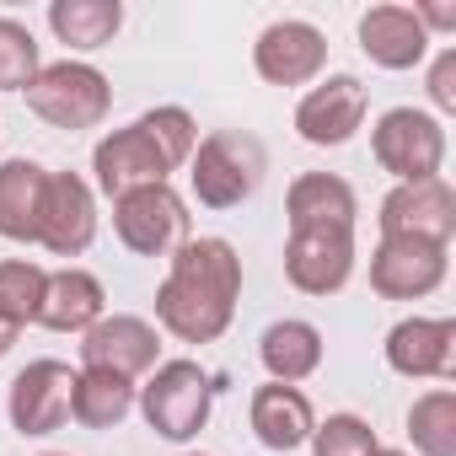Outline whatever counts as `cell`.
I'll return each mask as SVG.
<instances>
[{
    "instance_id": "cell-1",
    "label": "cell",
    "mask_w": 456,
    "mask_h": 456,
    "mask_svg": "<svg viewBox=\"0 0 456 456\" xmlns=\"http://www.w3.org/2000/svg\"><path fill=\"white\" fill-rule=\"evenodd\" d=\"M237 296H242L237 248L220 237H199V242L177 248V258L156 290V317L183 344H215L237 317Z\"/></svg>"
},
{
    "instance_id": "cell-11",
    "label": "cell",
    "mask_w": 456,
    "mask_h": 456,
    "mask_svg": "<svg viewBox=\"0 0 456 456\" xmlns=\"http://www.w3.org/2000/svg\"><path fill=\"white\" fill-rule=\"evenodd\" d=\"M253 65L269 86H306L328 65V38L312 22H296V17L269 22L253 44Z\"/></svg>"
},
{
    "instance_id": "cell-34",
    "label": "cell",
    "mask_w": 456,
    "mask_h": 456,
    "mask_svg": "<svg viewBox=\"0 0 456 456\" xmlns=\"http://www.w3.org/2000/svg\"><path fill=\"white\" fill-rule=\"evenodd\" d=\"M44 456H54V451H44Z\"/></svg>"
},
{
    "instance_id": "cell-19",
    "label": "cell",
    "mask_w": 456,
    "mask_h": 456,
    "mask_svg": "<svg viewBox=\"0 0 456 456\" xmlns=\"http://www.w3.org/2000/svg\"><path fill=\"white\" fill-rule=\"evenodd\" d=\"M102 285L86 269H54L44 280V301H38V322L54 333H86L92 322H102Z\"/></svg>"
},
{
    "instance_id": "cell-25",
    "label": "cell",
    "mask_w": 456,
    "mask_h": 456,
    "mask_svg": "<svg viewBox=\"0 0 456 456\" xmlns=\"http://www.w3.org/2000/svg\"><path fill=\"white\" fill-rule=\"evenodd\" d=\"M408 435L419 456H456V392H424L408 408Z\"/></svg>"
},
{
    "instance_id": "cell-30",
    "label": "cell",
    "mask_w": 456,
    "mask_h": 456,
    "mask_svg": "<svg viewBox=\"0 0 456 456\" xmlns=\"http://www.w3.org/2000/svg\"><path fill=\"white\" fill-rule=\"evenodd\" d=\"M429 102L440 113H456V49H440V60L429 70Z\"/></svg>"
},
{
    "instance_id": "cell-9",
    "label": "cell",
    "mask_w": 456,
    "mask_h": 456,
    "mask_svg": "<svg viewBox=\"0 0 456 456\" xmlns=\"http://www.w3.org/2000/svg\"><path fill=\"white\" fill-rule=\"evenodd\" d=\"M97 237V204L92 188L76 172H49L44 183V209H38V242L54 258H81Z\"/></svg>"
},
{
    "instance_id": "cell-10",
    "label": "cell",
    "mask_w": 456,
    "mask_h": 456,
    "mask_svg": "<svg viewBox=\"0 0 456 456\" xmlns=\"http://www.w3.org/2000/svg\"><path fill=\"white\" fill-rule=\"evenodd\" d=\"M76 403V370L65 360H33L17 381H12V424L17 435H54L70 419Z\"/></svg>"
},
{
    "instance_id": "cell-32",
    "label": "cell",
    "mask_w": 456,
    "mask_h": 456,
    "mask_svg": "<svg viewBox=\"0 0 456 456\" xmlns=\"http://www.w3.org/2000/svg\"><path fill=\"white\" fill-rule=\"evenodd\" d=\"M17 333H22V328H12V322H0V354H12V344H17Z\"/></svg>"
},
{
    "instance_id": "cell-16",
    "label": "cell",
    "mask_w": 456,
    "mask_h": 456,
    "mask_svg": "<svg viewBox=\"0 0 456 456\" xmlns=\"http://www.w3.org/2000/svg\"><path fill=\"white\" fill-rule=\"evenodd\" d=\"M387 365L397 376H451L456 370V322L451 317H408L387 333Z\"/></svg>"
},
{
    "instance_id": "cell-12",
    "label": "cell",
    "mask_w": 456,
    "mask_h": 456,
    "mask_svg": "<svg viewBox=\"0 0 456 456\" xmlns=\"http://www.w3.org/2000/svg\"><path fill=\"white\" fill-rule=\"evenodd\" d=\"M92 172H97V188H102L108 199H124V193H134V188L167 183V177H172V161L151 145V134H145L140 124H129V129H113V134L97 140Z\"/></svg>"
},
{
    "instance_id": "cell-21",
    "label": "cell",
    "mask_w": 456,
    "mask_h": 456,
    "mask_svg": "<svg viewBox=\"0 0 456 456\" xmlns=\"http://www.w3.org/2000/svg\"><path fill=\"white\" fill-rule=\"evenodd\" d=\"M44 183H49V172L28 156L0 161V237L6 242H38Z\"/></svg>"
},
{
    "instance_id": "cell-14",
    "label": "cell",
    "mask_w": 456,
    "mask_h": 456,
    "mask_svg": "<svg viewBox=\"0 0 456 456\" xmlns=\"http://www.w3.org/2000/svg\"><path fill=\"white\" fill-rule=\"evenodd\" d=\"M156 328L145 322V317H102V322H92L86 333H81V360H86V370H113V376H124V381H134V376H145L151 365H156Z\"/></svg>"
},
{
    "instance_id": "cell-29",
    "label": "cell",
    "mask_w": 456,
    "mask_h": 456,
    "mask_svg": "<svg viewBox=\"0 0 456 456\" xmlns=\"http://www.w3.org/2000/svg\"><path fill=\"white\" fill-rule=\"evenodd\" d=\"M140 129L151 134V145L172 161V172L193 156V145H199V129H193V118L183 113V108H151L145 118H140Z\"/></svg>"
},
{
    "instance_id": "cell-8",
    "label": "cell",
    "mask_w": 456,
    "mask_h": 456,
    "mask_svg": "<svg viewBox=\"0 0 456 456\" xmlns=\"http://www.w3.org/2000/svg\"><path fill=\"white\" fill-rule=\"evenodd\" d=\"M285 274L306 296H333L354 274V232L344 225H312V232H290L285 242Z\"/></svg>"
},
{
    "instance_id": "cell-22",
    "label": "cell",
    "mask_w": 456,
    "mask_h": 456,
    "mask_svg": "<svg viewBox=\"0 0 456 456\" xmlns=\"http://www.w3.org/2000/svg\"><path fill=\"white\" fill-rule=\"evenodd\" d=\"M258 354H264V365H269L274 381L296 387V381H306L322 365V333L312 322H301V317H285V322H274L258 338Z\"/></svg>"
},
{
    "instance_id": "cell-26",
    "label": "cell",
    "mask_w": 456,
    "mask_h": 456,
    "mask_svg": "<svg viewBox=\"0 0 456 456\" xmlns=\"http://www.w3.org/2000/svg\"><path fill=\"white\" fill-rule=\"evenodd\" d=\"M44 280L49 274L38 264H28V258H6V264H0V322H12V328L38 322Z\"/></svg>"
},
{
    "instance_id": "cell-18",
    "label": "cell",
    "mask_w": 456,
    "mask_h": 456,
    "mask_svg": "<svg viewBox=\"0 0 456 456\" xmlns=\"http://www.w3.org/2000/svg\"><path fill=\"white\" fill-rule=\"evenodd\" d=\"M317 429V413L306 403L301 387H285V381H269L253 392V435L269 445V451H296L306 445Z\"/></svg>"
},
{
    "instance_id": "cell-28",
    "label": "cell",
    "mask_w": 456,
    "mask_h": 456,
    "mask_svg": "<svg viewBox=\"0 0 456 456\" xmlns=\"http://www.w3.org/2000/svg\"><path fill=\"white\" fill-rule=\"evenodd\" d=\"M312 456H381L376 429L354 413H333L328 424L312 429Z\"/></svg>"
},
{
    "instance_id": "cell-13",
    "label": "cell",
    "mask_w": 456,
    "mask_h": 456,
    "mask_svg": "<svg viewBox=\"0 0 456 456\" xmlns=\"http://www.w3.org/2000/svg\"><path fill=\"white\" fill-rule=\"evenodd\" d=\"M445 280V248L435 242H408V237H381L370 253V290L387 301H419L440 290Z\"/></svg>"
},
{
    "instance_id": "cell-3",
    "label": "cell",
    "mask_w": 456,
    "mask_h": 456,
    "mask_svg": "<svg viewBox=\"0 0 456 456\" xmlns=\"http://www.w3.org/2000/svg\"><path fill=\"white\" fill-rule=\"evenodd\" d=\"M209 403H215V381H209V370L199 360H167V365H156L151 387L140 392L145 424L161 440H172V445L193 440L209 424Z\"/></svg>"
},
{
    "instance_id": "cell-4",
    "label": "cell",
    "mask_w": 456,
    "mask_h": 456,
    "mask_svg": "<svg viewBox=\"0 0 456 456\" xmlns=\"http://www.w3.org/2000/svg\"><path fill=\"white\" fill-rule=\"evenodd\" d=\"M28 108L54 124V129H92L108 118L113 108V86L97 65H81V60H60V65H44L28 86Z\"/></svg>"
},
{
    "instance_id": "cell-15",
    "label": "cell",
    "mask_w": 456,
    "mask_h": 456,
    "mask_svg": "<svg viewBox=\"0 0 456 456\" xmlns=\"http://www.w3.org/2000/svg\"><path fill=\"white\" fill-rule=\"evenodd\" d=\"M360 124H365V86L354 76H328L296 108V129L306 145H344L354 140Z\"/></svg>"
},
{
    "instance_id": "cell-23",
    "label": "cell",
    "mask_w": 456,
    "mask_h": 456,
    "mask_svg": "<svg viewBox=\"0 0 456 456\" xmlns=\"http://www.w3.org/2000/svg\"><path fill=\"white\" fill-rule=\"evenodd\" d=\"M49 28L70 49H102L124 28V6H118V0H54V6H49Z\"/></svg>"
},
{
    "instance_id": "cell-5",
    "label": "cell",
    "mask_w": 456,
    "mask_h": 456,
    "mask_svg": "<svg viewBox=\"0 0 456 456\" xmlns=\"http://www.w3.org/2000/svg\"><path fill=\"white\" fill-rule=\"evenodd\" d=\"M370 151H376L381 172H392L397 183H429V177H440V161H445V129H440V118H429L419 108H392L376 118Z\"/></svg>"
},
{
    "instance_id": "cell-27",
    "label": "cell",
    "mask_w": 456,
    "mask_h": 456,
    "mask_svg": "<svg viewBox=\"0 0 456 456\" xmlns=\"http://www.w3.org/2000/svg\"><path fill=\"white\" fill-rule=\"evenodd\" d=\"M38 44L22 22L0 17V92H28L33 76H38Z\"/></svg>"
},
{
    "instance_id": "cell-7",
    "label": "cell",
    "mask_w": 456,
    "mask_h": 456,
    "mask_svg": "<svg viewBox=\"0 0 456 456\" xmlns=\"http://www.w3.org/2000/svg\"><path fill=\"white\" fill-rule=\"evenodd\" d=\"M376 220H381V237H408V242L445 248L456 237V193L440 177H429V183H397L381 199Z\"/></svg>"
},
{
    "instance_id": "cell-24",
    "label": "cell",
    "mask_w": 456,
    "mask_h": 456,
    "mask_svg": "<svg viewBox=\"0 0 456 456\" xmlns=\"http://www.w3.org/2000/svg\"><path fill=\"white\" fill-rule=\"evenodd\" d=\"M129 408H134V381H124L113 370H81L76 376L70 419H81L86 429H113L129 419Z\"/></svg>"
},
{
    "instance_id": "cell-2",
    "label": "cell",
    "mask_w": 456,
    "mask_h": 456,
    "mask_svg": "<svg viewBox=\"0 0 456 456\" xmlns=\"http://www.w3.org/2000/svg\"><path fill=\"white\" fill-rule=\"evenodd\" d=\"M188 161H193V172H188L193 199L209 204V209H237L242 199L258 193V183L269 172L264 145L253 134H242V129H215L209 140L193 145Z\"/></svg>"
},
{
    "instance_id": "cell-31",
    "label": "cell",
    "mask_w": 456,
    "mask_h": 456,
    "mask_svg": "<svg viewBox=\"0 0 456 456\" xmlns=\"http://www.w3.org/2000/svg\"><path fill=\"white\" fill-rule=\"evenodd\" d=\"M413 17L424 22V33H429V28H456V12H451V6H419Z\"/></svg>"
},
{
    "instance_id": "cell-33",
    "label": "cell",
    "mask_w": 456,
    "mask_h": 456,
    "mask_svg": "<svg viewBox=\"0 0 456 456\" xmlns=\"http://www.w3.org/2000/svg\"><path fill=\"white\" fill-rule=\"evenodd\" d=\"M381 456H408V451H381Z\"/></svg>"
},
{
    "instance_id": "cell-17",
    "label": "cell",
    "mask_w": 456,
    "mask_h": 456,
    "mask_svg": "<svg viewBox=\"0 0 456 456\" xmlns=\"http://www.w3.org/2000/svg\"><path fill=\"white\" fill-rule=\"evenodd\" d=\"M360 49L381 70H413L424 60V49H429V33L408 6H370L360 17Z\"/></svg>"
},
{
    "instance_id": "cell-6",
    "label": "cell",
    "mask_w": 456,
    "mask_h": 456,
    "mask_svg": "<svg viewBox=\"0 0 456 456\" xmlns=\"http://www.w3.org/2000/svg\"><path fill=\"white\" fill-rule=\"evenodd\" d=\"M113 232L129 253L140 258H161L177 253L188 242V204L172 193V183H151L134 188L124 199H113Z\"/></svg>"
},
{
    "instance_id": "cell-20",
    "label": "cell",
    "mask_w": 456,
    "mask_h": 456,
    "mask_svg": "<svg viewBox=\"0 0 456 456\" xmlns=\"http://www.w3.org/2000/svg\"><path fill=\"white\" fill-rule=\"evenodd\" d=\"M285 209H290V232H312V225H344V232H354V188L333 172H306L290 183L285 193Z\"/></svg>"
}]
</instances>
